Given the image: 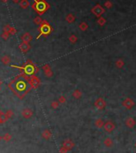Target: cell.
I'll return each mask as SVG.
<instances>
[{
  "instance_id": "cell-1",
  "label": "cell",
  "mask_w": 136,
  "mask_h": 153,
  "mask_svg": "<svg viewBox=\"0 0 136 153\" xmlns=\"http://www.w3.org/2000/svg\"><path fill=\"white\" fill-rule=\"evenodd\" d=\"M29 80V76L26 75L23 73H21L16 75L14 80L8 84V87L17 97L23 99L25 95H27L32 89Z\"/></svg>"
},
{
  "instance_id": "cell-2",
  "label": "cell",
  "mask_w": 136,
  "mask_h": 153,
  "mask_svg": "<svg viewBox=\"0 0 136 153\" xmlns=\"http://www.w3.org/2000/svg\"><path fill=\"white\" fill-rule=\"evenodd\" d=\"M11 67L17 68L20 70L22 73L25 74L26 75L29 77H31L33 75H35V74L38 72V68L36 67L31 60H27V62L24 63L22 66H16V65H11Z\"/></svg>"
},
{
  "instance_id": "cell-3",
  "label": "cell",
  "mask_w": 136,
  "mask_h": 153,
  "mask_svg": "<svg viewBox=\"0 0 136 153\" xmlns=\"http://www.w3.org/2000/svg\"><path fill=\"white\" fill-rule=\"evenodd\" d=\"M32 9L40 16L50 9V4L46 0H34V3L31 5Z\"/></svg>"
},
{
  "instance_id": "cell-4",
  "label": "cell",
  "mask_w": 136,
  "mask_h": 153,
  "mask_svg": "<svg viewBox=\"0 0 136 153\" xmlns=\"http://www.w3.org/2000/svg\"><path fill=\"white\" fill-rule=\"evenodd\" d=\"M38 30L39 34L36 38L37 39H38L42 36H44V37L48 36L52 31H53V28H52L51 24L48 23L47 20H43L42 23L38 27Z\"/></svg>"
},
{
  "instance_id": "cell-5",
  "label": "cell",
  "mask_w": 136,
  "mask_h": 153,
  "mask_svg": "<svg viewBox=\"0 0 136 153\" xmlns=\"http://www.w3.org/2000/svg\"><path fill=\"white\" fill-rule=\"evenodd\" d=\"M91 13L95 16L97 17V18H99V17H102V15L105 13V9L100 4H97V5H95V7H92Z\"/></svg>"
},
{
  "instance_id": "cell-6",
  "label": "cell",
  "mask_w": 136,
  "mask_h": 153,
  "mask_svg": "<svg viewBox=\"0 0 136 153\" xmlns=\"http://www.w3.org/2000/svg\"><path fill=\"white\" fill-rule=\"evenodd\" d=\"M29 82L30 86L32 87V89H37L41 84V81L39 80V78L36 75H33L31 77H30Z\"/></svg>"
},
{
  "instance_id": "cell-7",
  "label": "cell",
  "mask_w": 136,
  "mask_h": 153,
  "mask_svg": "<svg viewBox=\"0 0 136 153\" xmlns=\"http://www.w3.org/2000/svg\"><path fill=\"white\" fill-rule=\"evenodd\" d=\"M107 106V103L105 101V99H103V98H99L95 100V107L98 109V110L101 111V110H103V109L106 107Z\"/></svg>"
},
{
  "instance_id": "cell-8",
  "label": "cell",
  "mask_w": 136,
  "mask_h": 153,
  "mask_svg": "<svg viewBox=\"0 0 136 153\" xmlns=\"http://www.w3.org/2000/svg\"><path fill=\"white\" fill-rule=\"evenodd\" d=\"M122 105L123 107H125L126 109H129V110H130V109H131L134 106V100L132 99L127 97L123 100V101H122Z\"/></svg>"
},
{
  "instance_id": "cell-9",
  "label": "cell",
  "mask_w": 136,
  "mask_h": 153,
  "mask_svg": "<svg viewBox=\"0 0 136 153\" xmlns=\"http://www.w3.org/2000/svg\"><path fill=\"white\" fill-rule=\"evenodd\" d=\"M19 50L23 52V53H27L28 52L30 48H31V46H30V43H27V42H22L19 45Z\"/></svg>"
},
{
  "instance_id": "cell-10",
  "label": "cell",
  "mask_w": 136,
  "mask_h": 153,
  "mask_svg": "<svg viewBox=\"0 0 136 153\" xmlns=\"http://www.w3.org/2000/svg\"><path fill=\"white\" fill-rule=\"evenodd\" d=\"M104 130L108 133H111L115 128V124L112 121H107L104 124Z\"/></svg>"
},
{
  "instance_id": "cell-11",
  "label": "cell",
  "mask_w": 136,
  "mask_h": 153,
  "mask_svg": "<svg viewBox=\"0 0 136 153\" xmlns=\"http://www.w3.org/2000/svg\"><path fill=\"white\" fill-rule=\"evenodd\" d=\"M63 147L67 148V149L70 151L74 147V143L71 140V139H65L63 143Z\"/></svg>"
},
{
  "instance_id": "cell-12",
  "label": "cell",
  "mask_w": 136,
  "mask_h": 153,
  "mask_svg": "<svg viewBox=\"0 0 136 153\" xmlns=\"http://www.w3.org/2000/svg\"><path fill=\"white\" fill-rule=\"evenodd\" d=\"M42 70L44 71L45 75L48 78H51L53 75V71L51 68V66L49 64H45L44 66H42Z\"/></svg>"
},
{
  "instance_id": "cell-13",
  "label": "cell",
  "mask_w": 136,
  "mask_h": 153,
  "mask_svg": "<svg viewBox=\"0 0 136 153\" xmlns=\"http://www.w3.org/2000/svg\"><path fill=\"white\" fill-rule=\"evenodd\" d=\"M3 31H4V32L9 33V34H11V35H14V34H16L17 30H16V29H15L14 27H11V25L7 24L6 26H4V27H3Z\"/></svg>"
},
{
  "instance_id": "cell-14",
  "label": "cell",
  "mask_w": 136,
  "mask_h": 153,
  "mask_svg": "<svg viewBox=\"0 0 136 153\" xmlns=\"http://www.w3.org/2000/svg\"><path fill=\"white\" fill-rule=\"evenodd\" d=\"M21 114H22V116L25 118V119H30V118H31L33 116V111L30 110V108H25L22 111Z\"/></svg>"
},
{
  "instance_id": "cell-15",
  "label": "cell",
  "mask_w": 136,
  "mask_h": 153,
  "mask_svg": "<svg viewBox=\"0 0 136 153\" xmlns=\"http://www.w3.org/2000/svg\"><path fill=\"white\" fill-rule=\"evenodd\" d=\"M125 124H126V126L127 127V128H133L135 126V124H136V122L132 117H128L125 121Z\"/></svg>"
},
{
  "instance_id": "cell-16",
  "label": "cell",
  "mask_w": 136,
  "mask_h": 153,
  "mask_svg": "<svg viewBox=\"0 0 136 153\" xmlns=\"http://www.w3.org/2000/svg\"><path fill=\"white\" fill-rule=\"evenodd\" d=\"M21 39L22 42H27V43H30V41H32L33 37L29 32H26L24 33L23 35L21 36Z\"/></svg>"
},
{
  "instance_id": "cell-17",
  "label": "cell",
  "mask_w": 136,
  "mask_h": 153,
  "mask_svg": "<svg viewBox=\"0 0 136 153\" xmlns=\"http://www.w3.org/2000/svg\"><path fill=\"white\" fill-rule=\"evenodd\" d=\"M51 136H52V133L51 132V131L48 130V129L44 130L42 133V137L45 139H47V140L48 139H50Z\"/></svg>"
},
{
  "instance_id": "cell-18",
  "label": "cell",
  "mask_w": 136,
  "mask_h": 153,
  "mask_svg": "<svg viewBox=\"0 0 136 153\" xmlns=\"http://www.w3.org/2000/svg\"><path fill=\"white\" fill-rule=\"evenodd\" d=\"M1 62L4 65H9L11 63V59L9 55H3L1 58Z\"/></svg>"
},
{
  "instance_id": "cell-19",
  "label": "cell",
  "mask_w": 136,
  "mask_h": 153,
  "mask_svg": "<svg viewBox=\"0 0 136 153\" xmlns=\"http://www.w3.org/2000/svg\"><path fill=\"white\" fill-rule=\"evenodd\" d=\"M104 124H105V122L103 121V120L102 119H97L95 121V127H97L98 128H102L104 127Z\"/></svg>"
},
{
  "instance_id": "cell-20",
  "label": "cell",
  "mask_w": 136,
  "mask_h": 153,
  "mask_svg": "<svg viewBox=\"0 0 136 153\" xmlns=\"http://www.w3.org/2000/svg\"><path fill=\"white\" fill-rule=\"evenodd\" d=\"M66 21L68 23H73L74 21H75V16L73 14L70 13L67 16H66Z\"/></svg>"
},
{
  "instance_id": "cell-21",
  "label": "cell",
  "mask_w": 136,
  "mask_h": 153,
  "mask_svg": "<svg viewBox=\"0 0 136 153\" xmlns=\"http://www.w3.org/2000/svg\"><path fill=\"white\" fill-rule=\"evenodd\" d=\"M19 3L20 7L23 8V9H27V8H28V7L30 6V3L28 0H21Z\"/></svg>"
},
{
  "instance_id": "cell-22",
  "label": "cell",
  "mask_w": 136,
  "mask_h": 153,
  "mask_svg": "<svg viewBox=\"0 0 136 153\" xmlns=\"http://www.w3.org/2000/svg\"><path fill=\"white\" fill-rule=\"evenodd\" d=\"M82 92H81V91L80 90H78V89H76V90H74L73 91V93H72V96L74 98V99H80L82 97Z\"/></svg>"
},
{
  "instance_id": "cell-23",
  "label": "cell",
  "mask_w": 136,
  "mask_h": 153,
  "mask_svg": "<svg viewBox=\"0 0 136 153\" xmlns=\"http://www.w3.org/2000/svg\"><path fill=\"white\" fill-rule=\"evenodd\" d=\"M103 143L106 147H111L113 146V140L111 138H107V139H105V140L103 141Z\"/></svg>"
},
{
  "instance_id": "cell-24",
  "label": "cell",
  "mask_w": 136,
  "mask_h": 153,
  "mask_svg": "<svg viewBox=\"0 0 136 153\" xmlns=\"http://www.w3.org/2000/svg\"><path fill=\"white\" fill-rule=\"evenodd\" d=\"M124 66V61L121 59H118L115 61V67H118V69H121Z\"/></svg>"
},
{
  "instance_id": "cell-25",
  "label": "cell",
  "mask_w": 136,
  "mask_h": 153,
  "mask_svg": "<svg viewBox=\"0 0 136 153\" xmlns=\"http://www.w3.org/2000/svg\"><path fill=\"white\" fill-rule=\"evenodd\" d=\"M78 27L82 30V31H86V30L88 29V24H87L86 22H82L78 25Z\"/></svg>"
},
{
  "instance_id": "cell-26",
  "label": "cell",
  "mask_w": 136,
  "mask_h": 153,
  "mask_svg": "<svg viewBox=\"0 0 136 153\" xmlns=\"http://www.w3.org/2000/svg\"><path fill=\"white\" fill-rule=\"evenodd\" d=\"M7 120H9V119L7 118V115H6V113L2 112L1 114H0V124H4L5 122L7 121Z\"/></svg>"
},
{
  "instance_id": "cell-27",
  "label": "cell",
  "mask_w": 136,
  "mask_h": 153,
  "mask_svg": "<svg viewBox=\"0 0 136 153\" xmlns=\"http://www.w3.org/2000/svg\"><path fill=\"white\" fill-rule=\"evenodd\" d=\"M106 23H107V19H104L103 17H99V18L98 19V20H97V23L99 26H101V27H103V25L106 24Z\"/></svg>"
},
{
  "instance_id": "cell-28",
  "label": "cell",
  "mask_w": 136,
  "mask_h": 153,
  "mask_svg": "<svg viewBox=\"0 0 136 153\" xmlns=\"http://www.w3.org/2000/svg\"><path fill=\"white\" fill-rule=\"evenodd\" d=\"M42 22H43V19L41 18V16H39V15L35 17L34 19V23H35L36 25H38V26H40L42 23Z\"/></svg>"
},
{
  "instance_id": "cell-29",
  "label": "cell",
  "mask_w": 136,
  "mask_h": 153,
  "mask_svg": "<svg viewBox=\"0 0 136 153\" xmlns=\"http://www.w3.org/2000/svg\"><path fill=\"white\" fill-rule=\"evenodd\" d=\"M77 40H78V38L75 34H71V35L69 37V41L71 43H73V44L74 43H75L77 42Z\"/></svg>"
},
{
  "instance_id": "cell-30",
  "label": "cell",
  "mask_w": 136,
  "mask_h": 153,
  "mask_svg": "<svg viewBox=\"0 0 136 153\" xmlns=\"http://www.w3.org/2000/svg\"><path fill=\"white\" fill-rule=\"evenodd\" d=\"M3 139L4 141H6V142H9L11 139V135L9 133H6L3 136Z\"/></svg>"
},
{
  "instance_id": "cell-31",
  "label": "cell",
  "mask_w": 136,
  "mask_h": 153,
  "mask_svg": "<svg viewBox=\"0 0 136 153\" xmlns=\"http://www.w3.org/2000/svg\"><path fill=\"white\" fill-rule=\"evenodd\" d=\"M104 7L107 8V9H111V8L113 7V3L111 2V1H109V0H107V1L105 2L104 3Z\"/></svg>"
},
{
  "instance_id": "cell-32",
  "label": "cell",
  "mask_w": 136,
  "mask_h": 153,
  "mask_svg": "<svg viewBox=\"0 0 136 153\" xmlns=\"http://www.w3.org/2000/svg\"><path fill=\"white\" fill-rule=\"evenodd\" d=\"M10 35H11V34H10L9 33L4 32V31H3V32L2 33V34H1V37H2L3 39H4V40H7V39H9Z\"/></svg>"
},
{
  "instance_id": "cell-33",
  "label": "cell",
  "mask_w": 136,
  "mask_h": 153,
  "mask_svg": "<svg viewBox=\"0 0 136 153\" xmlns=\"http://www.w3.org/2000/svg\"><path fill=\"white\" fill-rule=\"evenodd\" d=\"M51 107L53 108V109H57V108L59 107V101H53V102L51 103Z\"/></svg>"
},
{
  "instance_id": "cell-34",
  "label": "cell",
  "mask_w": 136,
  "mask_h": 153,
  "mask_svg": "<svg viewBox=\"0 0 136 153\" xmlns=\"http://www.w3.org/2000/svg\"><path fill=\"white\" fill-rule=\"evenodd\" d=\"M5 113H6V115H7L8 119H11V118L14 116V112H13L12 110H7Z\"/></svg>"
},
{
  "instance_id": "cell-35",
  "label": "cell",
  "mask_w": 136,
  "mask_h": 153,
  "mask_svg": "<svg viewBox=\"0 0 136 153\" xmlns=\"http://www.w3.org/2000/svg\"><path fill=\"white\" fill-rule=\"evenodd\" d=\"M59 103H66V101H67V99H66L64 96H63V95H61L60 97L59 98Z\"/></svg>"
},
{
  "instance_id": "cell-36",
  "label": "cell",
  "mask_w": 136,
  "mask_h": 153,
  "mask_svg": "<svg viewBox=\"0 0 136 153\" xmlns=\"http://www.w3.org/2000/svg\"><path fill=\"white\" fill-rule=\"evenodd\" d=\"M68 151H69L67 149V148H65V147H63V146L59 148V152H60V153H67Z\"/></svg>"
},
{
  "instance_id": "cell-37",
  "label": "cell",
  "mask_w": 136,
  "mask_h": 153,
  "mask_svg": "<svg viewBox=\"0 0 136 153\" xmlns=\"http://www.w3.org/2000/svg\"><path fill=\"white\" fill-rule=\"evenodd\" d=\"M12 1L14 2L15 3H19L21 1V0H12Z\"/></svg>"
},
{
  "instance_id": "cell-38",
  "label": "cell",
  "mask_w": 136,
  "mask_h": 153,
  "mask_svg": "<svg viewBox=\"0 0 136 153\" xmlns=\"http://www.w3.org/2000/svg\"><path fill=\"white\" fill-rule=\"evenodd\" d=\"M8 1H9V0H1V2H3V3H7Z\"/></svg>"
},
{
  "instance_id": "cell-39",
  "label": "cell",
  "mask_w": 136,
  "mask_h": 153,
  "mask_svg": "<svg viewBox=\"0 0 136 153\" xmlns=\"http://www.w3.org/2000/svg\"><path fill=\"white\" fill-rule=\"evenodd\" d=\"M2 84H3V81H2V80H1V79H0V87H1Z\"/></svg>"
},
{
  "instance_id": "cell-40",
  "label": "cell",
  "mask_w": 136,
  "mask_h": 153,
  "mask_svg": "<svg viewBox=\"0 0 136 153\" xmlns=\"http://www.w3.org/2000/svg\"><path fill=\"white\" fill-rule=\"evenodd\" d=\"M3 139V136H1V135H0V141H1Z\"/></svg>"
},
{
  "instance_id": "cell-41",
  "label": "cell",
  "mask_w": 136,
  "mask_h": 153,
  "mask_svg": "<svg viewBox=\"0 0 136 153\" xmlns=\"http://www.w3.org/2000/svg\"><path fill=\"white\" fill-rule=\"evenodd\" d=\"M2 112H3V111H1V109H0V114H1V113H2Z\"/></svg>"
},
{
  "instance_id": "cell-42",
  "label": "cell",
  "mask_w": 136,
  "mask_h": 153,
  "mask_svg": "<svg viewBox=\"0 0 136 153\" xmlns=\"http://www.w3.org/2000/svg\"><path fill=\"white\" fill-rule=\"evenodd\" d=\"M134 146H135V147H136V143H135V144H134Z\"/></svg>"
},
{
  "instance_id": "cell-43",
  "label": "cell",
  "mask_w": 136,
  "mask_h": 153,
  "mask_svg": "<svg viewBox=\"0 0 136 153\" xmlns=\"http://www.w3.org/2000/svg\"><path fill=\"white\" fill-rule=\"evenodd\" d=\"M0 91H1V87H0Z\"/></svg>"
}]
</instances>
